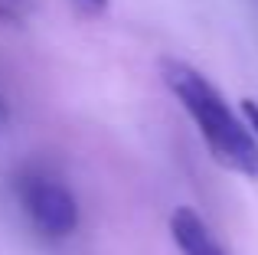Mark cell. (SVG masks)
Masks as SVG:
<instances>
[{
	"label": "cell",
	"instance_id": "8992f818",
	"mask_svg": "<svg viewBox=\"0 0 258 255\" xmlns=\"http://www.w3.org/2000/svg\"><path fill=\"white\" fill-rule=\"evenodd\" d=\"M0 20H13V10L7 7V0H0Z\"/></svg>",
	"mask_w": 258,
	"mask_h": 255
},
{
	"label": "cell",
	"instance_id": "7a4b0ae2",
	"mask_svg": "<svg viewBox=\"0 0 258 255\" xmlns=\"http://www.w3.org/2000/svg\"><path fill=\"white\" fill-rule=\"evenodd\" d=\"M13 197H17L26 223L49 242H62V239L76 236L79 223H82L79 197L72 193V186L43 164H26L23 170H17Z\"/></svg>",
	"mask_w": 258,
	"mask_h": 255
},
{
	"label": "cell",
	"instance_id": "3957f363",
	"mask_svg": "<svg viewBox=\"0 0 258 255\" xmlns=\"http://www.w3.org/2000/svg\"><path fill=\"white\" fill-rule=\"evenodd\" d=\"M170 239L180 255H229L219 236L193 206H176L170 213Z\"/></svg>",
	"mask_w": 258,
	"mask_h": 255
},
{
	"label": "cell",
	"instance_id": "277c9868",
	"mask_svg": "<svg viewBox=\"0 0 258 255\" xmlns=\"http://www.w3.org/2000/svg\"><path fill=\"white\" fill-rule=\"evenodd\" d=\"M239 111H242V118L248 121V128H252V134L258 138V102H255V98H242Z\"/></svg>",
	"mask_w": 258,
	"mask_h": 255
},
{
	"label": "cell",
	"instance_id": "52a82bcc",
	"mask_svg": "<svg viewBox=\"0 0 258 255\" xmlns=\"http://www.w3.org/2000/svg\"><path fill=\"white\" fill-rule=\"evenodd\" d=\"M4 121H7V98L0 95V128H4Z\"/></svg>",
	"mask_w": 258,
	"mask_h": 255
},
{
	"label": "cell",
	"instance_id": "5b68a950",
	"mask_svg": "<svg viewBox=\"0 0 258 255\" xmlns=\"http://www.w3.org/2000/svg\"><path fill=\"white\" fill-rule=\"evenodd\" d=\"M72 4H79L85 13H101L108 7V0H72Z\"/></svg>",
	"mask_w": 258,
	"mask_h": 255
},
{
	"label": "cell",
	"instance_id": "6da1fadb",
	"mask_svg": "<svg viewBox=\"0 0 258 255\" xmlns=\"http://www.w3.org/2000/svg\"><path fill=\"white\" fill-rule=\"evenodd\" d=\"M160 79L176 98V105L193 121L209 157L239 177L258 180V138L242 118V111H235L226 102V95L183 59H164Z\"/></svg>",
	"mask_w": 258,
	"mask_h": 255
}]
</instances>
